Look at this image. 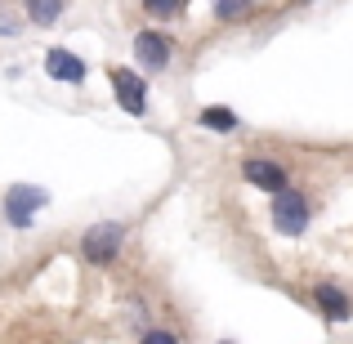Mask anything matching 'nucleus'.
Wrapping results in <instances>:
<instances>
[{"mask_svg":"<svg viewBox=\"0 0 353 344\" xmlns=\"http://www.w3.org/2000/svg\"><path fill=\"white\" fill-rule=\"evenodd\" d=\"M121 246H125V224H117V219H103V224L85 228V237H81V255L90 264H112Z\"/></svg>","mask_w":353,"mask_h":344,"instance_id":"obj_1","label":"nucleus"},{"mask_svg":"<svg viewBox=\"0 0 353 344\" xmlns=\"http://www.w3.org/2000/svg\"><path fill=\"white\" fill-rule=\"evenodd\" d=\"M273 228L282 232V237H300V232L309 228V201H304V192H295L291 183L273 192Z\"/></svg>","mask_w":353,"mask_h":344,"instance_id":"obj_2","label":"nucleus"},{"mask_svg":"<svg viewBox=\"0 0 353 344\" xmlns=\"http://www.w3.org/2000/svg\"><path fill=\"white\" fill-rule=\"evenodd\" d=\"M45 188H32V183H14V188L5 192V215H9V224L14 228H27L32 224V215L45 206Z\"/></svg>","mask_w":353,"mask_h":344,"instance_id":"obj_3","label":"nucleus"},{"mask_svg":"<svg viewBox=\"0 0 353 344\" xmlns=\"http://www.w3.org/2000/svg\"><path fill=\"white\" fill-rule=\"evenodd\" d=\"M112 90H117V103L125 108L130 117L148 112V85H143V77H134L130 68H112Z\"/></svg>","mask_w":353,"mask_h":344,"instance_id":"obj_4","label":"nucleus"},{"mask_svg":"<svg viewBox=\"0 0 353 344\" xmlns=\"http://www.w3.org/2000/svg\"><path fill=\"white\" fill-rule=\"evenodd\" d=\"M134 59H139V68L143 72H161L165 63H170V36H161V32H134Z\"/></svg>","mask_w":353,"mask_h":344,"instance_id":"obj_5","label":"nucleus"},{"mask_svg":"<svg viewBox=\"0 0 353 344\" xmlns=\"http://www.w3.org/2000/svg\"><path fill=\"white\" fill-rule=\"evenodd\" d=\"M241 179L255 183V188H264V192L286 188V170L277 161H268V156H250V161H241Z\"/></svg>","mask_w":353,"mask_h":344,"instance_id":"obj_6","label":"nucleus"},{"mask_svg":"<svg viewBox=\"0 0 353 344\" xmlns=\"http://www.w3.org/2000/svg\"><path fill=\"white\" fill-rule=\"evenodd\" d=\"M45 72H50L54 81H68V85H81V81H85V63L72 50H50L45 54Z\"/></svg>","mask_w":353,"mask_h":344,"instance_id":"obj_7","label":"nucleus"},{"mask_svg":"<svg viewBox=\"0 0 353 344\" xmlns=\"http://www.w3.org/2000/svg\"><path fill=\"white\" fill-rule=\"evenodd\" d=\"M313 300H318V309L327 313V322H349V295L340 291V286H331V282L313 286Z\"/></svg>","mask_w":353,"mask_h":344,"instance_id":"obj_8","label":"nucleus"},{"mask_svg":"<svg viewBox=\"0 0 353 344\" xmlns=\"http://www.w3.org/2000/svg\"><path fill=\"white\" fill-rule=\"evenodd\" d=\"M23 9H27V18H32L36 27H54L59 14H63V0H23Z\"/></svg>","mask_w":353,"mask_h":344,"instance_id":"obj_9","label":"nucleus"},{"mask_svg":"<svg viewBox=\"0 0 353 344\" xmlns=\"http://www.w3.org/2000/svg\"><path fill=\"white\" fill-rule=\"evenodd\" d=\"M255 14V0H215V18L219 23H241Z\"/></svg>","mask_w":353,"mask_h":344,"instance_id":"obj_10","label":"nucleus"},{"mask_svg":"<svg viewBox=\"0 0 353 344\" xmlns=\"http://www.w3.org/2000/svg\"><path fill=\"white\" fill-rule=\"evenodd\" d=\"M201 125L219 130V134H233V130H237V112H228V108H206V112H201Z\"/></svg>","mask_w":353,"mask_h":344,"instance_id":"obj_11","label":"nucleus"},{"mask_svg":"<svg viewBox=\"0 0 353 344\" xmlns=\"http://www.w3.org/2000/svg\"><path fill=\"white\" fill-rule=\"evenodd\" d=\"M143 5V14H152V18H174L183 9V0H139Z\"/></svg>","mask_w":353,"mask_h":344,"instance_id":"obj_12","label":"nucleus"},{"mask_svg":"<svg viewBox=\"0 0 353 344\" xmlns=\"http://www.w3.org/2000/svg\"><path fill=\"white\" fill-rule=\"evenodd\" d=\"M18 32V18L14 14H5V9H0V36H14Z\"/></svg>","mask_w":353,"mask_h":344,"instance_id":"obj_13","label":"nucleus"},{"mask_svg":"<svg viewBox=\"0 0 353 344\" xmlns=\"http://www.w3.org/2000/svg\"><path fill=\"white\" fill-rule=\"evenodd\" d=\"M143 340H152V344H174V331H148Z\"/></svg>","mask_w":353,"mask_h":344,"instance_id":"obj_14","label":"nucleus"}]
</instances>
